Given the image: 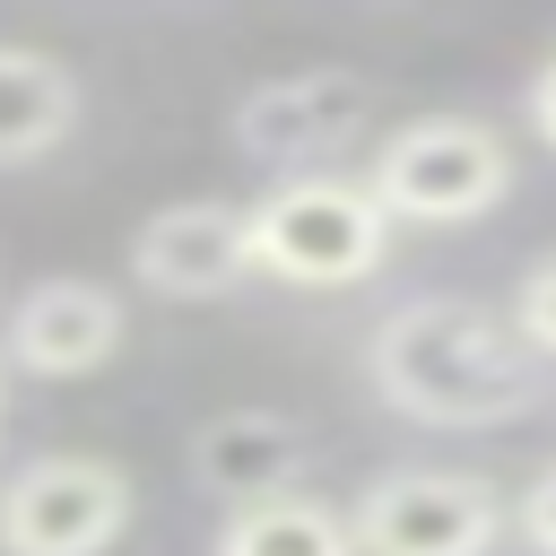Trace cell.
<instances>
[{
	"label": "cell",
	"mask_w": 556,
	"mask_h": 556,
	"mask_svg": "<svg viewBox=\"0 0 556 556\" xmlns=\"http://www.w3.org/2000/svg\"><path fill=\"white\" fill-rule=\"evenodd\" d=\"M365 382L408 426L478 434V426H504V417H521L539 400V356L478 295H408L400 313L374 321Z\"/></svg>",
	"instance_id": "cell-1"
},
{
	"label": "cell",
	"mask_w": 556,
	"mask_h": 556,
	"mask_svg": "<svg viewBox=\"0 0 556 556\" xmlns=\"http://www.w3.org/2000/svg\"><path fill=\"white\" fill-rule=\"evenodd\" d=\"M391 226H469L513 191V139L486 113H417L374 148L365 174Z\"/></svg>",
	"instance_id": "cell-2"
},
{
	"label": "cell",
	"mask_w": 556,
	"mask_h": 556,
	"mask_svg": "<svg viewBox=\"0 0 556 556\" xmlns=\"http://www.w3.org/2000/svg\"><path fill=\"white\" fill-rule=\"evenodd\" d=\"M208 556H356V547H348V513L339 504H321L313 486H287V495L226 504Z\"/></svg>",
	"instance_id": "cell-11"
},
{
	"label": "cell",
	"mask_w": 556,
	"mask_h": 556,
	"mask_svg": "<svg viewBox=\"0 0 556 556\" xmlns=\"http://www.w3.org/2000/svg\"><path fill=\"white\" fill-rule=\"evenodd\" d=\"M139 486L96 452H35L0 478V556H104L122 547Z\"/></svg>",
	"instance_id": "cell-5"
},
{
	"label": "cell",
	"mask_w": 556,
	"mask_h": 556,
	"mask_svg": "<svg viewBox=\"0 0 556 556\" xmlns=\"http://www.w3.org/2000/svg\"><path fill=\"white\" fill-rule=\"evenodd\" d=\"M313 460V434L287 417V408H226L191 434V478L226 504H252V495H287Z\"/></svg>",
	"instance_id": "cell-9"
},
{
	"label": "cell",
	"mask_w": 556,
	"mask_h": 556,
	"mask_svg": "<svg viewBox=\"0 0 556 556\" xmlns=\"http://www.w3.org/2000/svg\"><path fill=\"white\" fill-rule=\"evenodd\" d=\"M374 113H382V87H374L365 70H348V61H313V70H278V78H261V87L226 113V130H235L243 156L278 165V182H287V174H313V156L365 139Z\"/></svg>",
	"instance_id": "cell-6"
},
{
	"label": "cell",
	"mask_w": 556,
	"mask_h": 556,
	"mask_svg": "<svg viewBox=\"0 0 556 556\" xmlns=\"http://www.w3.org/2000/svg\"><path fill=\"white\" fill-rule=\"evenodd\" d=\"M122 295L96 278H43L9 313V365L35 382H87L122 356Z\"/></svg>",
	"instance_id": "cell-8"
},
{
	"label": "cell",
	"mask_w": 556,
	"mask_h": 556,
	"mask_svg": "<svg viewBox=\"0 0 556 556\" xmlns=\"http://www.w3.org/2000/svg\"><path fill=\"white\" fill-rule=\"evenodd\" d=\"M130 278L165 304H217L252 278V226L235 200H165L130 235Z\"/></svg>",
	"instance_id": "cell-7"
},
{
	"label": "cell",
	"mask_w": 556,
	"mask_h": 556,
	"mask_svg": "<svg viewBox=\"0 0 556 556\" xmlns=\"http://www.w3.org/2000/svg\"><path fill=\"white\" fill-rule=\"evenodd\" d=\"M530 130L556 148V52L539 61V78H530Z\"/></svg>",
	"instance_id": "cell-14"
},
{
	"label": "cell",
	"mask_w": 556,
	"mask_h": 556,
	"mask_svg": "<svg viewBox=\"0 0 556 556\" xmlns=\"http://www.w3.org/2000/svg\"><path fill=\"white\" fill-rule=\"evenodd\" d=\"M78 70L61 52H35V43H0V174L9 165H35L52 156L70 130H78Z\"/></svg>",
	"instance_id": "cell-10"
},
{
	"label": "cell",
	"mask_w": 556,
	"mask_h": 556,
	"mask_svg": "<svg viewBox=\"0 0 556 556\" xmlns=\"http://www.w3.org/2000/svg\"><path fill=\"white\" fill-rule=\"evenodd\" d=\"M513 330H521V348L530 356H556V252H539L530 269H521V287H513V313H504Z\"/></svg>",
	"instance_id": "cell-12"
},
{
	"label": "cell",
	"mask_w": 556,
	"mask_h": 556,
	"mask_svg": "<svg viewBox=\"0 0 556 556\" xmlns=\"http://www.w3.org/2000/svg\"><path fill=\"white\" fill-rule=\"evenodd\" d=\"M504 530H513L504 486L486 469H443V460L374 469L365 495L348 504L356 556H495Z\"/></svg>",
	"instance_id": "cell-4"
},
{
	"label": "cell",
	"mask_w": 556,
	"mask_h": 556,
	"mask_svg": "<svg viewBox=\"0 0 556 556\" xmlns=\"http://www.w3.org/2000/svg\"><path fill=\"white\" fill-rule=\"evenodd\" d=\"M513 521H521V539L539 547V556H556V460L521 486V504H513Z\"/></svg>",
	"instance_id": "cell-13"
},
{
	"label": "cell",
	"mask_w": 556,
	"mask_h": 556,
	"mask_svg": "<svg viewBox=\"0 0 556 556\" xmlns=\"http://www.w3.org/2000/svg\"><path fill=\"white\" fill-rule=\"evenodd\" d=\"M252 226V278L287 287H356L391 261V217L348 174H287L269 200L243 208Z\"/></svg>",
	"instance_id": "cell-3"
}]
</instances>
